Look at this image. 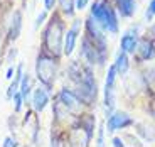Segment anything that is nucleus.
<instances>
[{
	"label": "nucleus",
	"mask_w": 155,
	"mask_h": 147,
	"mask_svg": "<svg viewBox=\"0 0 155 147\" xmlns=\"http://www.w3.org/2000/svg\"><path fill=\"white\" fill-rule=\"evenodd\" d=\"M88 2H89V0H76V4H74V5H76V9L81 10V9H84L86 5H88Z\"/></svg>",
	"instance_id": "nucleus-24"
},
{
	"label": "nucleus",
	"mask_w": 155,
	"mask_h": 147,
	"mask_svg": "<svg viewBox=\"0 0 155 147\" xmlns=\"http://www.w3.org/2000/svg\"><path fill=\"white\" fill-rule=\"evenodd\" d=\"M24 147H29V145H24Z\"/></svg>",
	"instance_id": "nucleus-30"
},
{
	"label": "nucleus",
	"mask_w": 155,
	"mask_h": 147,
	"mask_svg": "<svg viewBox=\"0 0 155 147\" xmlns=\"http://www.w3.org/2000/svg\"><path fill=\"white\" fill-rule=\"evenodd\" d=\"M35 76L42 86L51 91L54 88V83H56V76H58V63L52 56H47V54H39L37 56V61H35Z\"/></svg>",
	"instance_id": "nucleus-3"
},
{
	"label": "nucleus",
	"mask_w": 155,
	"mask_h": 147,
	"mask_svg": "<svg viewBox=\"0 0 155 147\" xmlns=\"http://www.w3.org/2000/svg\"><path fill=\"white\" fill-rule=\"evenodd\" d=\"M44 19H46V10H44L42 14H39L37 20H35V27H39V26H41V24L44 22Z\"/></svg>",
	"instance_id": "nucleus-25"
},
{
	"label": "nucleus",
	"mask_w": 155,
	"mask_h": 147,
	"mask_svg": "<svg viewBox=\"0 0 155 147\" xmlns=\"http://www.w3.org/2000/svg\"><path fill=\"white\" fill-rule=\"evenodd\" d=\"M111 144H113V147H125V142H123V139H120V137H113Z\"/></svg>",
	"instance_id": "nucleus-23"
},
{
	"label": "nucleus",
	"mask_w": 155,
	"mask_h": 147,
	"mask_svg": "<svg viewBox=\"0 0 155 147\" xmlns=\"http://www.w3.org/2000/svg\"><path fill=\"white\" fill-rule=\"evenodd\" d=\"M103 145H105V128L101 125L100 132H98V147H103Z\"/></svg>",
	"instance_id": "nucleus-22"
},
{
	"label": "nucleus",
	"mask_w": 155,
	"mask_h": 147,
	"mask_svg": "<svg viewBox=\"0 0 155 147\" xmlns=\"http://www.w3.org/2000/svg\"><path fill=\"white\" fill-rule=\"evenodd\" d=\"M78 27H79V24L76 22L73 27L68 31L66 37H64V43H62V54H64V56H71V54H73V51H74V47H76Z\"/></svg>",
	"instance_id": "nucleus-9"
},
{
	"label": "nucleus",
	"mask_w": 155,
	"mask_h": 147,
	"mask_svg": "<svg viewBox=\"0 0 155 147\" xmlns=\"http://www.w3.org/2000/svg\"><path fill=\"white\" fill-rule=\"evenodd\" d=\"M138 47V37L137 34H133L132 31L127 32V34L121 37V43H120V51L125 53V54H133Z\"/></svg>",
	"instance_id": "nucleus-10"
},
{
	"label": "nucleus",
	"mask_w": 155,
	"mask_h": 147,
	"mask_svg": "<svg viewBox=\"0 0 155 147\" xmlns=\"http://www.w3.org/2000/svg\"><path fill=\"white\" fill-rule=\"evenodd\" d=\"M145 15H147V20H150L152 17L155 15V0H152V2H150V5H148L147 14H145Z\"/></svg>",
	"instance_id": "nucleus-21"
},
{
	"label": "nucleus",
	"mask_w": 155,
	"mask_h": 147,
	"mask_svg": "<svg viewBox=\"0 0 155 147\" xmlns=\"http://www.w3.org/2000/svg\"><path fill=\"white\" fill-rule=\"evenodd\" d=\"M118 2V9H120L121 15L132 17L133 10H135V0H116Z\"/></svg>",
	"instance_id": "nucleus-15"
},
{
	"label": "nucleus",
	"mask_w": 155,
	"mask_h": 147,
	"mask_svg": "<svg viewBox=\"0 0 155 147\" xmlns=\"http://www.w3.org/2000/svg\"><path fill=\"white\" fill-rule=\"evenodd\" d=\"M94 118L91 115L81 118V115L76 118L74 124H71L64 132L66 142L69 147H89V140L94 132Z\"/></svg>",
	"instance_id": "nucleus-1"
},
{
	"label": "nucleus",
	"mask_w": 155,
	"mask_h": 147,
	"mask_svg": "<svg viewBox=\"0 0 155 147\" xmlns=\"http://www.w3.org/2000/svg\"><path fill=\"white\" fill-rule=\"evenodd\" d=\"M44 46L52 56L59 58L62 54V24L52 20L44 32Z\"/></svg>",
	"instance_id": "nucleus-4"
},
{
	"label": "nucleus",
	"mask_w": 155,
	"mask_h": 147,
	"mask_svg": "<svg viewBox=\"0 0 155 147\" xmlns=\"http://www.w3.org/2000/svg\"><path fill=\"white\" fill-rule=\"evenodd\" d=\"M81 56L89 63V64H103V59H105V53H103L98 46H94V43H91L88 37L83 39Z\"/></svg>",
	"instance_id": "nucleus-6"
},
{
	"label": "nucleus",
	"mask_w": 155,
	"mask_h": 147,
	"mask_svg": "<svg viewBox=\"0 0 155 147\" xmlns=\"http://www.w3.org/2000/svg\"><path fill=\"white\" fill-rule=\"evenodd\" d=\"M15 56H17V49H15V47H12V49L8 51V59H7V61L10 63L12 59H15Z\"/></svg>",
	"instance_id": "nucleus-26"
},
{
	"label": "nucleus",
	"mask_w": 155,
	"mask_h": 147,
	"mask_svg": "<svg viewBox=\"0 0 155 147\" xmlns=\"http://www.w3.org/2000/svg\"><path fill=\"white\" fill-rule=\"evenodd\" d=\"M133 125V118L128 115L127 112H113L111 115L108 117V124H106V130L110 134H113L118 128H127Z\"/></svg>",
	"instance_id": "nucleus-7"
},
{
	"label": "nucleus",
	"mask_w": 155,
	"mask_h": 147,
	"mask_svg": "<svg viewBox=\"0 0 155 147\" xmlns=\"http://www.w3.org/2000/svg\"><path fill=\"white\" fill-rule=\"evenodd\" d=\"M51 101V97H49V91H47L44 86H39L32 91V97H31V103H32V110L34 113H42L44 108H46L47 105Z\"/></svg>",
	"instance_id": "nucleus-8"
},
{
	"label": "nucleus",
	"mask_w": 155,
	"mask_h": 147,
	"mask_svg": "<svg viewBox=\"0 0 155 147\" xmlns=\"http://www.w3.org/2000/svg\"><path fill=\"white\" fill-rule=\"evenodd\" d=\"M54 2L56 0H44V7H46V10H49V9L54 7Z\"/></svg>",
	"instance_id": "nucleus-28"
},
{
	"label": "nucleus",
	"mask_w": 155,
	"mask_h": 147,
	"mask_svg": "<svg viewBox=\"0 0 155 147\" xmlns=\"http://www.w3.org/2000/svg\"><path fill=\"white\" fill-rule=\"evenodd\" d=\"M135 53L138 54L140 61H150L155 58V46L148 39H143L142 43H138V47H137Z\"/></svg>",
	"instance_id": "nucleus-11"
},
{
	"label": "nucleus",
	"mask_w": 155,
	"mask_h": 147,
	"mask_svg": "<svg viewBox=\"0 0 155 147\" xmlns=\"http://www.w3.org/2000/svg\"><path fill=\"white\" fill-rule=\"evenodd\" d=\"M20 29H22V14L19 10H15L12 14V20H10V26H8V39L15 41L20 36Z\"/></svg>",
	"instance_id": "nucleus-12"
},
{
	"label": "nucleus",
	"mask_w": 155,
	"mask_h": 147,
	"mask_svg": "<svg viewBox=\"0 0 155 147\" xmlns=\"http://www.w3.org/2000/svg\"><path fill=\"white\" fill-rule=\"evenodd\" d=\"M91 17L101 26V29L108 31L110 34L118 32V19L113 10V7L106 0H94L91 5Z\"/></svg>",
	"instance_id": "nucleus-2"
},
{
	"label": "nucleus",
	"mask_w": 155,
	"mask_h": 147,
	"mask_svg": "<svg viewBox=\"0 0 155 147\" xmlns=\"http://www.w3.org/2000/svg\"><path fill=\"white\" fill-rule=\"evenodd\" d=\"M115 68H116V73L118 74H127L128 73V68H130V63H128V54L125 53H118L115 59Z\"/></svg>",
	"instance_id": "nucleus-14"
},
{
	"label": "nucleus",
	"mask_w": 155,
	"mask_h": 147,
	"mask_svg": "<svg viewBox=\"0 0 155 147\" xmlns=\"http://www.w3.org/2000/svg\"><path fill=\"white\" fill-rule=\"evenodd\" d=\"M58 98L61 100V103L73 113L74 117H79L83 112V101L78 98V95L74 93V90H68V88H61V91L58 93Z\"/></svg>",
	"instance_id": "nucleus-5"
},
{
	"label": "nucleus",
	"mask_w": 155,
	"mask_h": 147,
	"mask_svg": "<svg viewBox=\"0 0 155 147\" xmlns=\"http://www.w3.org/2000/svg\"><path fill=\"white\" fill-rule=\"evenodd\" d=\"M138 132L143 135L145 140H148V142H153L155 140V128L153 127L147 128V125H138Z\"/></svg>",
	"instance_id": "nucleus-16"
},
{
	"label": "nucleus",
	"mask_w": 155,
	"mask_h": 147,
	"mask_svg": "<svg viewBox=\"0 0 155 147\" xmlns=\"http://www.w3.org/2000/svg\"><path fill=\"white\" fill-rule=\"evenodd\" d=\"M19 91H20V95H22V98H24V103L31 101L29 98H31V91H32V78H31L29 73H24V78H22L20 86H19Z\"/></svg>",
	"instance_id": "nucleus-13"
},
{
	"label": "nucleus",
	"mask_w": 155,
	"mask_h": 147,
	"mask_svg": "<svg viewBox=\"0 0 155 147\" xmlns=\"http://www.w3.org/2000/svg\"><path fill=\"white\" fill-rule=\"evenodd\" d=\"M14 74H15V70H14V66H10V68L7 70V74H5V78H7V80H12V78H14Z\"/></svg>",
	"instance_id": "nucleus-27"
},
{
	"label": "nucleus",
	"mask_w": 155,
	"mask_h": 147,
	"mask_svg": "<svg viewBox=\"0 0 155 147\" xmlns=\"http://www.w3.org/2000/svg\"><path fill=\"white\" fill-rule=\"evenodd\" d=\"M153 32H155V26H153Z\"/></svg>",
	"instance_id": "nucleus-29"
},
{
	"label": "nucleus",
	"mask_w": 155,
	"mask_h": 147,
	"mask_svg": "<svg viewBox=\"0 0 155 147\" xmlns=\"http://www.w3.org/2000/svg\"><path fill=\"white\" fill-rule=\"evenodd\" d=\"M2 147H20V144L15 137H5L4 142H2Z\"/></svg>",
	"instance_id": "nucleus-19"
},
{
	"label": "nucleus",
	"mask_w": 155,
	"mask_h": 147,
	"mask_svg": "<svg viewBox=\"0 0 155 147\" xmlns=\"http://www.w3.org/2000/svg\"><path fill=\"white\" fill-rule=\"evenodd\" d=\"M147 86H150L152 90L155 91V70H152V71H147Z\"/></svg>",
	"instance_id": "nucleus-20"
},
{
	"label": "nucleus",
	"mask_w": 155,
	"mask_h": 147,
	"mask_svg": "<svg viewBox=\"0 0 155 147\" xmlns=\"http://www.w3.org/2000/svg\"><path fill=\"white\" fill-rule=\"evenodd\" d=\"M73 5H74V0H61V9L66 12V14H69V15L73 14V10H74Z\"/></svg>",
	"instance_id": "nucleus-18"
},
{
	"label": "nucleus",
	"mask_w": 155,
	"mask_h": 147,
	"mask_svg": "<svg viewBox=\"0 0 155 147\" xmlns=\"http://www.w3.org/2000/svg\"><path fill=\"white\" fill-rule=\"evenodd\" d=\"M14 113H20V110H22V107H24V98H22V95H20V91H17L15 95H14Z\"/></svg>",
	"instance_id": "nucleus-17"
}]
</instances>
